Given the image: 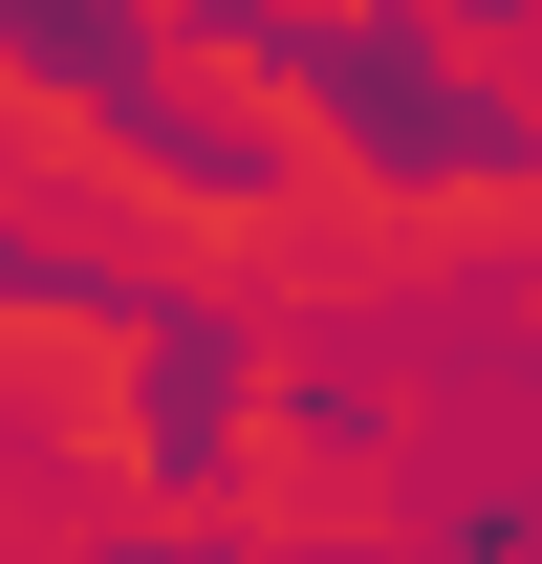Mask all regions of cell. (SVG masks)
I'll use <instances>...</instances> for the list:
<instances>
[{"mask_svg": "<svg viewBox=\"0 0 542 564\" xmlns=\"http://www.w3.org/2000/svg\"><path fill=\"white\" fill-rule=\"evenodd\" d=\"M217 66L304 87L347 131V174H391V196H477V174H542V131L499 109L477 66H434V22H391V0H174Z\"/></svg>", "mask_w": 542, "mask_h": 564, "instance_id": "6da1fadb", "label": "cell"}, {"mask_svg": "<svg viewBox=\"0 0 542 564\" xmlns=\"http://www.w3.org/2000/svg\"><path fill=\"white\" fill-rule=\"evenodd\" d=\"M0 66H44L87 109V131H131L174 196H282V152L239 131V109H196V87L152 66V0H0Z\"/></svg>", "mask_w": 542, "mask_h": 564, "instance_id": "7a4b0ae2", "label": "cell"}]
</instances>
